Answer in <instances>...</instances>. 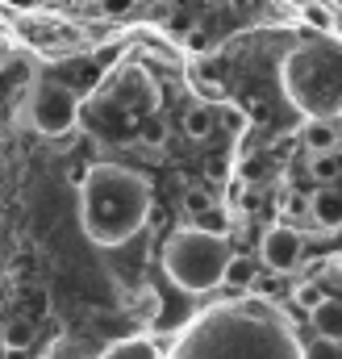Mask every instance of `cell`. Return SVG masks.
Wrapping results in <instances>:
<instances>
[{
	"label": "cell",
	"instance_id": "20",
	"mask_svg": "<svg viewBox=\"0 0 342 359\" xmlns=\"http://www.w3.org/2000/svg\"><path fill=\"white\" fill-rule=\"evenodd\" d=\"M4 4H13V8H34L38 0H4Z\"/></svg>",
	"mask_w": 342,
	"mask_h": 359
},
{
	"label": "cell",
	"instance_id": "11",
	"mask_svg": "<svg viewBox=\"0 0 342 359\" xmlns=\"http://www.w3.org/2000/svg\"><path fill=\"white\" fill-rule=\"evenodd\" d=\"M96 359H159V347L146 339H125V343H113L109 351H100Z\"/></svg>",
	"mask_w": 342,
	"mask_h": 359
},
{
	"label": "cell",
	"instance_id": "6",
	"mask_svg": "<svg viewBox=\"0 0 342 359\" xmlns=\"http://www.w3.org/2000/svg\"><path fill=\"white\" fill-rule=\"evenodd\" d=\"M259 259L275 271V276L301 271V264H305V234L296 226H288V222L267 226L263 238H259Z\"/></svg>",
	"mask_w": 342,
	"mask_h": 359
},
{
	"label": "cell",
	"instance_id": "1",
	"mask_svg": "<svg viewBox=\"0 0 342 359\" xmlns=\"http://www.w3.org/2000/svg\"><path fill=\"white\" fill-rule=\"evenodd\" d=\"M167 359H305V343L275 301L242 292L200 309L175 334Z\"/></svg>",
	"mask_w": 342,
	"mask_h": 359
},
{
	"label": "cell",
	"instance_id": "12",
	"mask_svg": "<svg viewBox=\"0 0 342 359\" xmlns=\"http://www.w3.org/2000/svg\"><path fill=\"white\" fill-rule=\"evenodd\" d=\"M309 176L317 180V188L338 184V151H330V155H309Z\"/></svg>",
	"mask_w": 342,
	"mask_h": 359
},
{
	"label": "cell",
	"instance_id": "3",
	"mask_svg": "<svg viewBox=\"0 0 342 359\" xmlns=\"http://www.w3.org/2000/svg\"><path fill=\"white\" fill-rule=\"evenodd\" d=\"M234 259V247L226 234H209L196 226H179L163 243V271L179 292L205 297L213 288H221L226 268Z\"/></svg>",
	"mask_w": 342,
	"mask_h": 359
},
{
	"label": "cell",
	"instance_id": "8",
	"mask_svg": "<svg viewBox=\"0 0 342 359\" xmlns=\"http://www.w3.org/2000/svg\"><path fill=\"white\" fill-rule=\"evenodd\" d=\"M309 326H313V334H317V339L338 343V334H342V305H338V297H322V301L309 309Z\"/></svg>",
	"mask_w": 342,
	"mask_h": 359
},
{
	"label": "cell",
	"instance_id": "18",
	"mask_svg": "<svg viewBox=\"0 0 342 359\" xmlns=\"http://www.w3.org/2000/svg\"><path fill=\"white\" fill-rule=\"evenodd\" d=\"M163 134H167V130H163L159 121H146V126H142V142H146V147H163Z\"/></svg>",
	"mask_w": 342,
	"mask_h": 359
},
{
	"label": "cell",
	"instance_id": "2",
	"mask_svg": "<svg viewBox=\"0 0 342 359\" xmlns=\"http://www.w3.org/2000/svg\"><path fill=\"white\" fill-rule=\"evenodd\" d=\"M151 217V184L125 163H92L80 180V226L84 234L113 251L146 230Z\"/></svg>",
	"mask_w": 342,
	"mask_h": 359
},
{
	"label": "cell",
	"instance_id": "9",
	"mask_svg": "<svg viewBox=\"0 0 342 359\" xmlns=\"http://www.w3.org/2000/svg\"><path fill=\"white\" fill-rule=\"evenodd\" d=\"M305 147H309V155L338 151V121H305Z\"/></svg>",
	"mask_w": 342,
	"mask_h": 359
},
{
	"label": "cell",
	"instance_id": "16",
	"mask_svg": "<svg viewBox=\"0 0 342 359\" xmlns=\"http://www.w3.org/2000/svg\"><path fill=\"white\" fill-rule=\"evenodd\" d=\"M322 297H334V292H322V284H313V280H309V284H296V288H292V301H296V305H305V309H313V305H317Z\"/></svg>",
	"mask_w": 342,
	"mask_h": 359
},
{
	"label": "cell",
	"instance_id": "13",
	"mask_svg": "<svg viewBox=\"0 0 342 359\" xmlns=\"http://www.w3.org/2000/svg\"><path fill=\"white\" fill-rule=\"evenodd\" d=\"M213 209H217V205H213V196H209L205 188H188V192H184V213H188L192 226H196L200 217H209Z\"/></svg>",
	"mask_w": 342,
	"mask_h": 359
},
{
	"label": "cell",
	"instance_id": "5",
	"mask_svg": "<svg viewBox=\"0 0 342 359\" xmlns=\"http://www.w3.org/2000/svg\"><path fill=\"white\" fill-rule=\"evenodd\" d=\"M25 121L29 130H38L42 138H63L76 130L80 121V92H71L67 84L42 76L29 84V104H25Z\"/></svg>",
	"mask_w": 342,
	"mask_h": 359
},
{
	"label": "cell",
	"instance_id": "14",
	"mask_svg": "<svg viewBox=\"0 0 342 359\" xmlns=\"http://www.w3.org/2000/svg\"><path fill=\"white\" fill-rule=\"evenodd\" d=\"M251 280H255V259L234 255V259H230V268H226V280H221V284H230V288H251Z\"/></svg>",
	"mask_w": 342,
	"mask_h": 359
},
{
	"label": "cell",
	"instance_id": "21",
	"mask_svg": "<svg viewBox=\"0 0 342 359\" xmlns=\"http://www.w3.org/2000/svg\"><path fill=\"white\" fill-rule=\"evenodd\" d=\"M0 155H4V138H0Z\"/></svg>",
	"mask_w": 342,
	"mask_h": 359
},
{
	"label": "cell",
	"instance_id": "4",
	"mask_svg": "<svg viewBox=\"0 0 342 359\" xmlns=\"http://www.w3.org/2000/svg\"><path fill=\"white\" fill-rule=\"evenodd\" d=\"M284 92L309 121H338V55L330 46H301L280 67Z\"/></svg>",
	"mask_w": 342,
	"mask_h": 359
},
{
	"label": "cell",
	"instance_id": "15",
	"mask_svg": "<svg viewBox=\"0 0 342 359\" xmlns=\"http://www.w3.org/2000/svg\"><path fill=\"white\" fill-rule=\"evenodd\" d=\"M184 130H188V138H209L213 117H209L205 109H188V113H184Z\"/></svg>",
	"mask_w": 342,
	"mask_h": 359
},
{
	"label": "cell",
	"instance_id": "19",
	"mask_svg": "<svg viewBox=\"0 0 342 359\" xmlns=\"http://www.w3.org/2000/svg\"><path fill=\"white\" fill-rule=\"evenodd\" d=\"M100 4H104V13H125L134 0H100Z\"/></svg>",
	"mask_w": 342,
	"mask_h": 359
},
{
	"label": "cell",
	"instance_id": "7",
	"mask_svg": "<svg viewBox=\"0 0 342 359\" xmlns=\"http://www.w3.org/2000/svg\"><path fill=\"white\" fill-rule=\"evenodd\" d=\"M309 222L317 234H338V222H342V205H338V184L330 188H317L309 196Z\"/></svg>",
	"mask_w": 342,
	"mask_h": 359
},
{
	"label": "cell",
	"instance_id": "17",
	"mask_svg": "<svg viewBox=\"0 0 342 359\" xmlns=\"http://www.w3.org/2000/svg\"><path fill=\"white\" fill-rule=\"evenodd\" d=\"M305 359H338V343L313 339V343H305Z\"/></svg>",
	"mask_w": 342,
	"mask_h": 359
},
{
	"label": "cell",
	"instance_id": "10",
	"mask_svg": "<svg viewBox=\"0 0 342 359\" xmlns=\"http://www.w3.org/2000/svg\"><path fill=\"white\" fill-rule=\"evenodd\" d=\"M34 322H25V318H13V322H4L0 326V343H4V351H25V347H34Z\"/></svg>",
	"mask_w": 342,
	"mask_h": 359
}]
</instances>
